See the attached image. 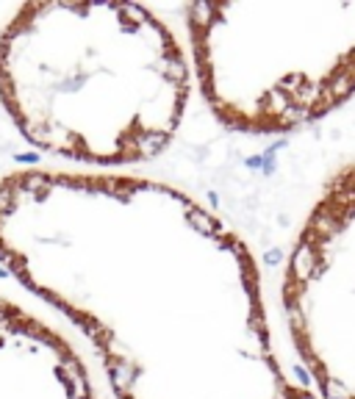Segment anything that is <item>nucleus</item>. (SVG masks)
<instances>
[{"label":"nucleus","mask_w":355,"mask_h":399,"mask_svg":"<svg viewBox=\"0 0 355 399\" xmlns=\"http://www.w3.org/2000/svg\"><path fill=\"white\" fill-rule=\"evenodd\" d=\"M175 33L133 3H28L0 33V103L50 155L92 167L153 161L189 100Z\"/></svg>","instance_id":"nucleus-2"},{"label":"nucleus","mask_w":355,"mask_h":399,"mask_svg":"<svg viewBox=\"0 0 355 399\" xmlns=\"http://www.w3.org/2000/svg\"><path fill=\"white\" fill-rule=\"evenodd\" d=\"M0 264L84 330L120 399H317L275 355L247 244L175 186L11 172Z\"/></svg>","instance_id":"nucleus-1"},{"label":"nucleus","mask_w":355,"mask_h":399,"mask_svg":"<svg viewBox=\"0 0 355 399\" xmlns=\"http://www.w3.org/2000/svg\"><path fill=\"white\" fill-rule=\"evenodd\" d=\"M186 25L203 97L239 133H291L355 94V0L192 3Z\"/></svg>","instance_id":"nucleus-3"},{"label":"nucleus","mask_w":355,"mask_h":399,"mask_svg":"<svg viewBox=\"0 0 355 399\" xmlns=\"http://www.w3.org/2000/svg\"><path fill=\"white\" fill-rule=\"evenodd\" d=\"M0 399H94L75 349L6 297H0Z\"/></svg>","instance_id":"nucleus-4"}]
</instances>
